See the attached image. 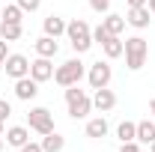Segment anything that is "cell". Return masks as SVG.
I'll list each match as a JSON object with an SVG mask.
<instances>
[{
	"label": "cell",
	"instance_id": "6da1fadb",
	"mask_svg": "<svg viewBox=\"0 0 155 152\" xmlns=\"http://www.w3.org/2000/svg\"><path fill=\"white\" fill-rule=\"evenodd\" d=\"M66 36H69V42H72V48H75L78 54L90 51V45H93V30H90L87 21H81V18H75L72 24H66Z\"/></svg>",
	"mask_w": 155,
	"mask_h": 152
},
{
	"label": "cell",
	"instance_id": "7a4b0ae2",
	"mask_svg": "<svg viewBox=\"0 0 155 152\" xmlns=\"http://www.w3.org/2000/svg\"><path fill=\"white\" fill-rule=\"evenodd\" d=\"M125 66L131 69V72H137V69H143V63H146V54H149V45H146V39L140 36H131L125 39Z\"/></svg>",
	"mask_w": 155,
	"mask_h": 152
},
{
	"label": "cell",
	"instance_id": "3957f363",
	"mask_svg": "<svg viewBox=\"0 0 155 152\" xmlns=\"http://www.w3.org/2000/svg\"><path fill=\"white\" fill-rule=\"evenodd\" d=\"M66 104H69V116L72 119H84V116L90 114V107H93L90 95L84 93V90H78V84L75 87H66Z\"/></svg>",
	"mask_w": 155,
	"mask_h": 152
},
{
	"label": "cell",
	"instance_id": "277c9868",
	"mask_svg": "<svg viewBox=\"0 0 155 152\" xmlns=\"http://www.w3.org/2000/svg\"><path fill=\"white\" fill-rule=\"evenodd\" d=\"M81 78H84V63L81 60H66L57 72H54V81H57L60 87H75Z\"/></svg>",
	"mask_w": 155,
	"mask_h": 152
},
{
	"label": "cell",
	"instance_id": "5b68a950",
	"mask_svg": "<svg viewBox=\"0 0 155 152\" xmlns=\"http://www.w3.org/2000/svg\"><path fill=\"white\" fill-rule=\"evenodd\" d=\"M27 122H30V128L39 134H51L54 131V116L48 107H33L30 114H27Z\"/></svg>",
	"mask_w": 155,
	"mask_h": 152
},
{
	"label": "cell",
	"instance_id": "8992f818",
	"mask_svg": "<svg viewBox=\"0 0 155 152\" xmlns=\"http://www.w3.org/2000/svg\"><path fill=\"white\" fill-rule=\"evenodd\" d=\"M3 66H6V75H9V78H15V81H18V78H27V75H30V60L24 57V54H9Z\"/></svg>",
	"mask_w": 155,
	"mask_h": 152
},
{
	"label": "cell",
	"instance_id": "52a82bcc",
	"mask_svg": "<svg viewBox=\"0 0 155 152\" xmlns=\"http://www.w3.org/2000/svg\"><path fill=\"white\" fill-rule=\"evenodd\" d=\"M87 78H90V87H93V90H101V87H107V84H110V66L98 60V63L90 66Z\"/></svg>",
	"mask_w": 155,
	"mask_h": 152
},
{
	"label": "cell",
	"instance_id": "ba28073f",
	"mask_svg": "<svg viewBox=\"0 0 155 152\" xmlns=\"http://www.w3.org/2000/svg\"><path fill=\"white\" fill-rule=\"evenodd\" d=\"M30 78L36 81V84H42V81H51L54 78V66H51V60L48 57H39L30 63Z\"/></svg>",
	"mask_w": 155,
	"mask_h": 152
},
{
	"label": "cell",
	"instance_id": "9c48e42d",
	"mask_svg": "<svg viewBox=\"0 0 155 152\" xmlns=\"http://www.w3.org/2000/svg\"><path fill=\"white\" fill-rule=\"evenodd\" d=\"M36 93H39V84H36L30 75L15 81V95H18L21 101H30V98H36Z\"/></svg>",
	"mask_w": 155,
	"mask_h": 152
},
{
	"label": "cell",
	"instance_id": "30bf717a",
	"mask_svg": "<svg viewBox=\"0 0 155 152\" xmlns=\"http://www.w3.org/2000/svg\"><path fill=\"white\" fill-rule=\"evenodd\" d=\"M149 9L146 6H128V18H125V24H131V27H137V30H143V27H149Z\"/></svg>",
	"mask_w": 155,
	"mask_h": 152
},
{
	"label": "cell",
	"instance_id": "8fae6325",
	"mask_svg": "<svg viewBox=\"0 0 155 152\" xmlns=\"http://www.w3.org/2000/svg\"><path fill=\"white\" fill-rule=\"evenodd\" d=\"M93 104H96L98 111L104 114V111H114V104H116V95L107 90V87H101V90H96V98H93Z\"/></svg>",
	"mask_w": 155,
	"mask_h": 152
},
{
	"label": "cell",
	"instance_id": "7c38bea8",
	"mask_svg": "<svg viewBox=\"0 0 155 152\" xmlns=\"http://www.w3.org/2000/svg\"><path fill=\"white\" fill-rule=\"evenodd\" d=\"M57 51H60V45L54 42V36H42V39H36V54L39 57H57Z\"/></svg>",
	"mask_w": 155,
	"mask_h": 152
},
{
	"label": "cell",
	"instance_id": "4fadbf2b",
	"mask_svg": "<svg viewBox=\"0 0 155 152\" xmlns=\"http://www.w3.org/2000/svg\"><path fill=\"white\" fill-rule=\"evenodd\" d=\"M27 140H30V131H27L24 125H12V128L6 131V143H9V146H18L21 149Z\"/></svg>",
	"mask_w": 155,
	"mask_h": 152
},
{
	"label": "cell",
	"instance_id": "5bb4252c",
	"mask_svg": "<svg viewBox=\"0 0 155 152\" xmlns=\"http://www.w3.org/2000/svg\"><path fill=\"white\" fill-rule=\"evenodd\" d=\"M21 33H24L21 24H15V21H0V39L15 42V39H21Z\"/></svg>",
	"mask_w": 155,
	"mask_h": 152
},
{
	"label": "cell",
	"instance_id": "9a60e30c",
	"mask_svg": "<svg viewBox=\"0 0 155 152\" xmlns=\"http://www.w3.org/2000/svg\"><path fill=\"white\" fill-rule=\"evenodd\" d=\"M63 33H66V21L60 18V15H48V18H45V36H63Z\"/></svg>",
	"mask_w": 155,
	"mask_h": 152
},
{
	"label": "cell",
	"instance_id": "2e32d148",
	"mask_svg": "<svg viewBox=\"0 0 155 152\" xmlns=\"http://www.w3.org/2000/svg\"><path fill=\"white\" fill-rule=\"evenodd\" d=\"M101 27H104L110 36H119V33L125 30V18H122V15H107V18L101 21Z\"/></svg>",
	"mask_w": 155,
	"mask_h": 152
},
{
	"label": "cell",
	"instance_id": "e0dca14e",
	"mask_svg": "<svg viewBox=\"0 0 155 152\" xmlns=\"http://www.w3.org/2000/svg\"><path fill=\"white\" fill-rule=\"evenodd\" d=\"M101 48H104V54H107L110 60H116L119 54H122V51H125V42H122L119 36H110L107 42H104V45H101Z\"/></svg>",
	"mask_w": 155,
	"mask_h": 152
},
{
	"label": "cell",
	"instance_id": "ac0fdd59",
	"mask_svg": "<svg viewBox=\"0 0 155 152\" xmlns=\"http://www.w3.org/2000/svg\"><path fill=\"white\" fill-rule=\"evenodd\" d=\"M137 140L140 143H155V122H137Z\"/></svg>",
	"mask_w": 155,
	"mask_h": 152
},
{
	"label": "cell",
	"instance_id": "d6986e66",
	"mask_svg": "<svg viewBox=\"0 0 155 152\" xmlns=\"http://www.w3.org/2000/svg\"><path fill=\"white\" fill-rule=\"evenodd\" d=\"M63 146H66V140H63L57 131L45 134V140H42V152H60Z\"/></svg>",
	"mask_w": 155,
	"mask_h": 152
},
{
	"label": "cell",
	"instance_id": "ffe728a7",
	"mask_svg": "<svg viewBox=\"0 0 155 152\" xmlns=\"http://www.w3.org/2000/svg\"><path fill=\"white\" fill-rule=\"evenodd\" d=\"M116 137H119L122 143H128V140H137V125H134V122H119V128H116Z\"/></svg>",
	"mask_w": 155,
	"mask_h": 152
},
{
	"label": "cell",
	"instance_id": "44dd1931",
	"mask_svg": "<svg viewBox=\"0 0 155 152\" xmlns=\"http://www.w3.org/2000/svg\"><path fill=\"white\" fill-rule=\"evenodd\" d=\"M104 134H107V122H104L101 116L87 122V137H104Z\"/></svg>",
	"mask_w": 155,
	"mask_h": 152
},
{
	"label": "cell",
	"instance_id": "7402d4cb",
	"mask_svg": "<svg viewBox=\"0 0 155 152\" xmlns=\"http://www.w3.org/2000/svg\"><path fill=\"white\" fill-rule=\"evenodd\" d=\"M21 18H24V9H21L18 3H15V6H6V9H3V21H15V24H21Z\"/></svg>",
	"mask_w": 155,
	"mask_h": 152
},
{
	"label": "cell",
	"instance_id": "603a6c76",
	"mask_svg": "<svg viewBox=\"0 0 155 152\" xmlns=\"http://www.w3.org/2000/svg\"><path fill=\"white\" fill-rule=\"evenodd\" d=\"M107 39H110V33H107V30H104V27H101V24H98L96 30H93V42H101V45H104V42H107Z\"/></svg>",
	"mask_w": 155,
	"mask_h": 152
},
{
	"label": "cell",
	"instance_id": "cb8c5ba5",
	"mask_svg": "<svg viewBox=\"0 0 155 152\" xmlns=\"http://www.w3.org/2000/svg\"><path fill=\"white\" fill-rule=\"evenodd\" d=\"M18 6L24 9V12H36L39 6H42V0H18Z\"/></svg>",
	"mask_w": 155,
	"mask_h": 152
},
{
	"label": "cell",
	"instance_id": "d4e9b609",
	"mask_svg": "<svg viewBox=\"0 0 155 152\" xmlns=\"http://www.w3.org/2000/svg\"><path fill=\"white\" fill-rule=\"evenodd\" d=\"M90 6H93L96 12H107V6H110V0H90Z\"/></svg>",
	"mask_w": 155,
	"mask_h": 152
},
{
	"label": "cell",
	"instance_id": "484cf974",
	"mask_svg": "<svg viewBox=\"0 0 155 152\" xmlns=\"http://www.w3.org/2000/svg\"><path fill=\"white\" fill-rule=\"evenodd\" d=\"M9 114H12V104H9L6 98H0V119H6Z\"/></svg>",
	"mask_w": 155,
	"mask_h": 152
},
{
	"label": "cell",
	"instance_id": "4316f807",
	"mask_svg": "<svg viewBox=\"0 0 155 152\" xmlns=\"http://www.w3.org/2000/svg\"><path fill=\"white\" fill-rule=\"evenodd\" d=\"M21 152H42V143H30V140H27V143L21 146Z\"/></svg>",
	"mask_w": 155,
	"mask_h": 152
},
{
	"label": "cell",
	"instance_id": "83f0119b",
	"mask_svg": "<svg viewBox=\"0 0 155 152\" xmlns=\"http://www.w3.org/2000/svg\"><path fill=\"white\" fill-rule=\"evenodd\" d=\"M119 152H140V146H137L134 140H128V143H122V149Z\"/></svg>",
	"mask_w": 155,
	"mask_h": 152
},
{
	"label": "cell",
	"instance_id": "f1b7e54d",
	"mask_svg": "<svg viewBox=\"0 0 155 152\" xmlns=\"http://www.w3.org/2000/svg\"><path fill=\"white\" fill-rule=\"evenodd\" d=\"M6 57H9V54H6V39H0V69H3Z\"/></svg>",
	"mask_w": 155,
	"mask_h": 152
},
{
	"label": "cell",
	"instance_id": "f546056e",
	"mask_svg": "<svg viewBox=\"0 0 155 152\" xmlns=\"http://www.w3.org/2000/svg\"><path fill=\"white\" fill-rule=\"evenodd\" d=\"M128 6H146V0H128Z\"/></svg>",
	"mask_w": 155,
	"mask_h": 152
},
{
	"label": "cell",
	"instance_id": "4dcf8cb0",
	"mask_svg": "<svg viewBox=\"0 0 155 152\" xmlns=\"http://www.w3.org/2000/svg\"><path fill=\"white\" fill-rule=\"evenodd\" d=\"M146 3H149V9H152V12H155V0H146Z\"/></svg>",
	"mask_w": 155,
	"mask_h": 152
},
{
	"label": "cell",
	"instance_id": "1f68e13d",
	"mask_svg": "<svg viewBox=\"0 0 155 152\" xmlns=\"http://www.w3.org/2000/svg\"><path fill=\"white\" fill-rule=\"evenodd\" d=\"M3 122H6V119H0V134H3V128H6V125H3Z\"/></svg>",
	"mask_w": 155,
	"mask_h": 152
},
{
	"label": "cell",
	"instance_id": "d6a6232c",
	"mask_svg": "<svg viewBox=\"0 0 155 152\" xmlns=\"http://www.w3.org/2000/svg\"><path fill=\"white\" fill-rule=\"evenodd\" d=\"M149 111H152V114H155V98H152V104H149Z\"/></svg>",
	"mask_w": 155,
	"mask_h": 152
},
{
	"label": "cell",
	"instance_id": "836d02e7",
	"mask_svg": "<svg viewBox=\"0 0 155 152\" xmlns=\"http://www.w3.org/2000/svg\"><path fill=\"white\" fill-rule=\"evenodd\" d=\"M0 152H3V137H0Z\"/></svg>",
	"mask_w": 155,
	"mask_h": 152
},
{
	"label": "cell",
	"instance_id": "e575fe53",
	"mask_svg": "<svg viewBox=\"0 0 155 152\" xmlns=\"http://www.w3.org/2000/svg\"><path fill=\"white\" fill-rule=\"evenodd\" d=\"M152 152H155V143H152Z\"/></svg>",
	"mask_w": 155,
	"mask_h": 152
}]
</instances>
